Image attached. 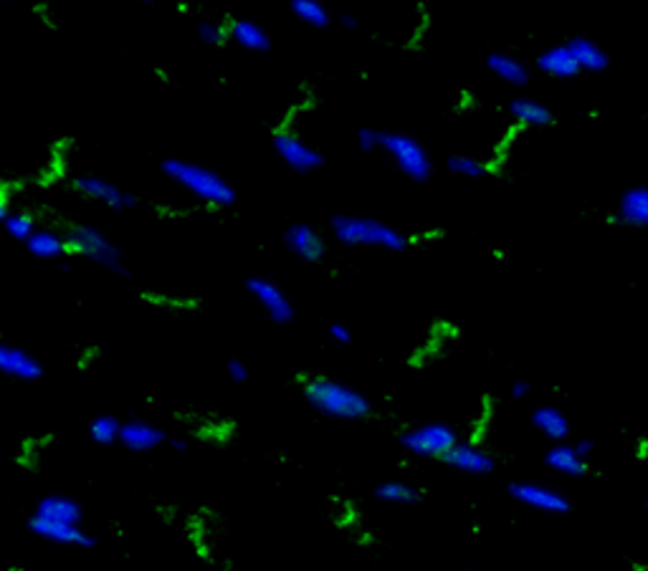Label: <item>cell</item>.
Listing matches in <instances>:
<instances>
[{"instance_id":"obj_2","label":"cell","mask_w":648,"mask_h":571,"mask_svg":"<svg viewBox=\"0 0 648 571\" xmlns=\"http://www.w3.org/2000/svg\"><path fill=\"white\" fill-rule=\"evenodd\" d=\"M162 172H165V177H170L172 183L180 185L185 193H190L206 205L228 207L236 203L233 185L208 165L190 162V159H165Z\"/></svg>"},{"instance_id":"obj_39","label":"cell","mask_w":648,"mask_h":571,"mask_svg":"<svg viewBox=\"0 0 648 571\" xmlns=\"http://www.w3.org/2000/svg\"><path fill=\"white\" fill-rule=\"evenodd\" d=\"M172 448L185 450V448H188V443H185V440H180V438H175V440H172Z\"/></svg>"},{"instance_id":"obj_4","label":"cell","mask_w":648,"mask_h":571,"mask_svg":"<svg viewBox=\"0 0 648 571\" xmlns=\"http://www.w3.org/2000/svg\"><path fill=\"white\" fill-rule=\"evenodd\" d=\"M380 149L385 157L395 165V170L403 172L413 183H426L433 175V159H430L426 145L403 132H382L380 137Z\"/></svg>"},{"instance_id":"obj_20","label":"cell","mask_w":648,"mask_h":571,"mask_svg":"<svg viewBox=\"0 0 648 571\" xmlns=\"http://www.w3.org/2000/svg\"><path fill=\"white\" fill-rule=\"evenodd\" d=\"M565 46H567V51L573 53V59H575L577 66H580V71L600 73V71H605V69H608V63H611L608 53H605V51H603V46H598L593 38L575 36V38H570Z\"/></svg>"},{"instance_id":"obj_32","label":"cell","mask_w":648,"mask_h":571,"mask_svg":"<svg viewBox=\"0 0 648 571\" xmlns=\"http://www.w3.org/2000/svg\"><path fill=\"white\" fill-rule=\"evenodd\" d=\"M380 137H382V132H378V129L363 127V129L357 132V145H360V149H365V152H375V149H380Z\"/></svg>"},{"instance_id":"obj_29","label":"cell","mask_w":648,"mask_h":571,"mask_svg":"<svg viewBox=\"0 0 648 571\" xmlns=\"http://www.w3.org/2000/svg\"><path fill=\"white\" fill-rule=\"evenodd\" d=\"M3 225H5V233L11 235V238H15V241H28L34 233L38 231L36 225V218L28 213V210H11L8 213V218L3 220Z\"/></svg>"},{"instance_id":"obj_16","label":"cell","mask_w":648,"mask_h":571,"mask_svg":"<svg viewBox=\"0 0 648 571\" xmlns=\"http://www.w3.org/2000/svg\"><path fill=\"white\" fill-rule=\"evenodd\" d=\"M120 443L132 452H150L165 443V433H162V427L152 425L147 420H127L122 423Z\"/></svg>"},{"instance_id":"obj_18","label":"cell","mask_w":648,"mask_h":571,"mask_svg":"<svg viewBox=\"0 0 648 571\" xmlns=\"http://www.w3.org/2000/svg\"><path fill=\"white\" fill-rule=\"evenodd\" d=\"M36 516L44 521L82 526V506L69 496H59V493H51V496H44L38 500Z\"/></svg>"},{"instance_id":"obj_34","label":"cell","mask_w":648,"mask_h":571,"mask_svg":"<svg viewBox=\"0 0 648 571\" xmlns=\"http://www.w3.org/2000/svg\"><path fill=\"white\" fill-rule=\"evenodd\" d=\"M226 369H228V377H231L233 382H246V379H248V369H246L244 362H238V359H231V362L226 365Z\"/></svg>"},{"instance_id":"obj_40","label":"cell","mask_w":648,"mask_h":571,"mask_svg":"<svg viewBox=\"0 0 648 571\" xmlns=\"http://www.w3.org/2000/svg\"><path fill=\"white\" fill-rule=\"evenodd\" d=\"M471 571H484V569H471Z\"/></svg>"},{"instance_id":"obj_13","label":"cell","mask_w":648,"mask_h":571,"mask_svg":"<svg viewBox=\"0 0 648 571\" xmlns=\"http://www.w3.org/2000/svg\"><path fill=\"white\" fill-rule=\"evenodd\" d=\"M0 375L13 379H24V382H34V379H41L44 366H41V362H38L31 352L0 341Z\"/></svg>"},{"instance_id":"obj_19","label":"cell","mask_w":648,"mask_h":571,"mask_svg":"<svg viewBox=\"0 0 648 571\" xmlns=\"http://www.w3.org/2000/svg\"><path fill=\"white\" fill-rule=\"evenodd\" d=\"M532 425H535V430H537L542 438H547L555 445V443H567V438H570V420H567V414L563 413V410H557V407H547V404H542V407H537L535 413H532Z\"/></svg>"},{"instance_id":"obj_26","label":"cell","mask_w":648,"mask_h":571,"mask_svg":"<svg viewBox=\"0 0 648 571\" xmlns=\"http://www.w3.org/2000/svg\"><path fill=\"white\" fill-rule=\"evenodd\" d=\"M292 13L306 25H314V28H327L332 24V13L327 11L324 3L319 0H292Z\"/></svg>"},{"instance_id":"obj_35","label":"cell","mask_w":648,"mask_h":571,"mask_svg":"<svg viewBox=\"0 0 648 571\" xmlns=\"http://www.w3.org/2000/svg\"><path fill=\"white\" fill-rule=\"evenodd\" d=\"M529 392H532V385L525 382V379H517V382L512 385V389H509V395H512L514 400H525Z\"/></svg>"},{"instance_id":"obj_6","label":"cell","mask_w":648,"mask_h":571,"mask_svg":"<svg viewBox=\"0 0 648 571\" xmlns=\"http://www.w3.org/2000/svg\"><path fill=\"white\" fill-rule=\"evenodd\" d=\"M459 433L446 423H423V425L408 427L401 435L403 445L411 455L416 458H436L443 461L456 445H459Z\"/></svg>"},{"instance_id":"obj_24","label":"cell","mask_w":648,"mask_h":571,"mask_svg":"<svg viewBox=\"0 0 648 571\" xmlns=\"http://www.w3.org/2000/svg\"><path fill=\"white\" fill-rule=\"evenodd\" d=\"M228 33H231L233 41L246 51L264 53V51L271 49L269 33L264 31V25L254 24V21H246V18L231 21V24H228Z\"/></svg>"},{"instance_id":"obj_31","label":"cell","mask_w":648,"mask_h":571,"mask_svg":"<svg viewBox=\"0 0 648 571\" xmlns=\"http://www.w3.org/2000/svg\"><path fill=\"white\" fill-rule=\"evenodd\" d=\"M198 38L206 46H223L231 38V33H228V25L218 24V21H203L198 25Z\"/></svg>"},{"instance_id":"obj_41","label":"cell","mask_w":648,"mask_h":571,"mask_svg":"<svg viewBox=\"0 0 648 571\" xmlns=\"http://www.w3.org/2000/svg\"><path fill=\"white\" fill-rule=\"evenodd\" d=\"M646 509H648V503H646Z\"/></svg>"},{"instance_id":"obj_28","label":"cell","mask_w":648,"mask_h":571,"mask_svg":"<svg viewBox=\"0 0 648 571\" xmlns=\"http://www.w3.org/2000/svg\"><path fill=\"white\" fill-rule=\"evenodd\" d=\"M120 433H122V423L111 414H99L92 420L89 425V435L99 445H111V443H120Z\"/></svg>"},{"instance_id":"obj_37","label":"cell","mask_w":648,"mask_h":571,"mask_svg":"<svg viewBox=\"0 0 648 571\" xmlns=\"http://www.w3.org/2000/svg\"><path fill=\"white\" fill-rule=\"evenodd\" d=\"M340 25L347 28V31H357V28H360V21H357L355 15H350V13H343V15H340Z\"/></svg>"},{"instance_id":"obj_9","label":"cell","mask_w":648,"mask_h":571,"mask_svg":"<svg viewBox=\"0 0 648 571\" xmlns=\"http://www.w3.org/2000/svg\"><path fill=\"white\" fill-rule=\"evenodd\" d=\"M73 190L92 200V203H99V205L110 207V210H130V207L137 205V197L132 193H127L122 187H117L110 180L104 177H97V175H76L72 180Z\"/></svg>"},{"instance_id":"obj_17","label":"cell","mask_w":648,"mask_h":571,"mask_svg":"<svg viewBox=\"0 0 648 571\" xmlns=\"http://www.w3.org/2000/svg\"><path fill=\"white\" fill-rule=\"evenodd\" d=\"M535 69L545 73V76H552V79H575V76L583 73L565 43H557V46L542 51L535 59Z\"/></svg>"},{"instance_id":"obj_15","label":"cell","mask_w":648,"mask_h":571,"mask_svg":"<svg viewBox=\"0 0 648 571\" xmlns=\"http://www.w3.org/2000/svg\"><path fill=\"white\" fill-rule=\"evenodd\" d=\"M611 223H624L628 228H648V185H638L621 195L618 213Z\"/></svg>"},{"instance_id":"obj_21","label":"cell","mask_w":648,"mask_h":571,"mask_svg":"<svg viewBox=\"0 0 648 571\" xmlns=\"http://www.w3.org/2000/svg\"><path fill=\"white\" fill-rule=\"evenodd\" d=\"M545 465L552 468L555 473H563L567 478H583L587 475V461H583L575 452V448L570 443H555L547 452H545Z\"/></svg>"},{"instance_id":"obj_12","label":"cell","mask_w":648,"mask_h":571,"mask_svg":"<svg viewBox=\"0 0 648 571\" xmlns=\"http://www.w3.org/2000/svg\"><path fill=\"white\" fill-rule=\"evenodd\" d=\"M443 462L451 465L453 471L466 475H487L497 468L494 455L487 452L484 448H479L477 443H459V445L443 458Z\"/></svg>"},{"instance_id":"obj_1","label":"cell","mask_w":648,"mask_h":571,"mask_svg":"<svg viewBox=\"0 0 648 571\" xmlns=\"http://www.w3.org/2000/svg\"><path fill=\"white\" fill-rule=\"evenodd\" d=\"M305 400L332 420H365L372 414V404L360 389L332 377H309L305 382Z\"/></svg>"},{"instance_id":"obj_22","label":"cell","mask_w":648,"mask_h":571,"mask_svg":"<svg viewBox=\"0 0 648 571\" xmlns=\"http://www.w3.org/2000/svg\"><path fill=\"white\" fill-rule=\"evenodd\" d=\"M509 114L519 127H552L555 114L550 107H545L542 101L529 97H517L509 101Z\"/></svg>"},{"instance_id":"obj_8","label":"cell","mask_w":648,"mask_h":571,"mask_svg":"<svg viewBox=\"0 0 648 571\" xmlns=\"http://www.w3.org/2000/svg\"><path fill=\"white\" fill-rule=\"evenodd\" d=\"M246 289H248V293L254 296V301L261 306V311L266 314L269 321L282 324V327L284 324H292L294 321L292 299L286 296V291H284L276 281L256 276V279L246 281Z\"/></svg>"},{"instance_id":"obj_5","label":"cell","mask_w":648,"mask_h":571,"mask_svg":"<svg viewBox=\"0 0 648 571\" xmlns=\"http://www.w3.org/2000/svg\"><path fill=\"white\" fill-rule=\"evenodd\" d=\"M63 238H66L69 253L82 255V258H92V261H97V263L110 268L114 273L127 276V268H124L122 255L117 251V245L111 243L110 238L99 231V228L89 225V223H72V225H66Z\"/></svg>"},{"instance_id":"obj_25","label":"cell","mask_w":648,"mask_h":571,"mask_svg":"<svg viewBox=\"0 0 648 571\" xmlns=\"http://www.w3.org/2000/svg\"><path fill=\"white\" fill-rule=\"evenodd\" d=\"M489 71L509 86H525L529 81V69L525 62H519L512 53H491L487 59Z\"/></svg>"},{"instance_id":"obj_38","label":"cell","mask_w":648,"mask_h":571,"mask_svg":"<svg viewBox=\"0 0 648 571\" xmlns=\"http://www.w3.org/2000/svg\"><path fill=\"white\" fill-rule=\"evenodd\" d=\"M8 213H11V210H8V203H5V197H0V223L8 218Z\"/></svg>"},{"instance_id":"obj_23","label":"cell","mask_w":648,"mask_h":571,"mask_svg":"<svg viewBox=\"0 0 648 571\" xmlns=\"http://www.w3.org/2000/svg\"><path fill=\"white\" fill-rule=\"evenodd\" d=\"M25 248H28V253L34 255V258H41V261H59V258L69 253L63 233L53 231V228H38L25 241Z\"/></svg>"},{"instance_id":"obj_27","label":"cell","mask_w":648,"mask_h":571,"mask_svg":"<svg viewBox=\"0 0 648 571\" xmlns=\"http://www.w3.org/2000/svg\"><path fill=\"white\" fill-rule=\"evenodd\" d=\"M375 499L385 500V503H398V506H405V503H416L421 500V493L411 483H403V481H388V483H380L375 488Z\"/></svg>"},{"instance_id":"obj_14","label":"cell","mask_w":648,"mask_h":571,"mask_svg":"<svg viewBox=\"0 0 648 571\" xmlns=\"http://www.w3.org/2000/svg\"><path fill=\"white\" fill-rule=\"evenodd\" d=\"M28 528H31V531H34L36 536H41V538L53 541V544H66V547H86V548L97 544V538L86 534L82 526L44 521V519H38V516H34V519L28 521Z\"/></svg>"},{"instance_id":"obj_7","label":"cell","mask_w":648,"mask_h":571,"mask_svg":"<svg viewBox=\"0 0 648 571\" xmlns=\"http://www.w3.org/2000/svg\"><path fill=\"white\" fill-rule=\"evenodd\" d=\"M274 149L284 159L286 167H292L296 175H309L319 170L324 165V157L317 147H312L305 137L294 132V129H276L274 132Z\"/></svg>"},{"instance_id":"obj_33","label":"cell","mask_w":648,"mask_h":571,"mask_svg":"<svg viewBox=\"0 0 648 571\" xmlns=\"http://www.w3.org/2000/svg\"><path fill=\"white\" fill-rule=\"evenodd\" d=\"M330 337L337 344H350L353 341V331H350L347 324H330Z\"/></svg>"},{"instance_id":"obj_11","label":"cell","mask_w":648,"mask_h":571,"mask_svg":"<svg viewBox=\"0 0 648 571\" xmlns=\"http://www.w3.org/2000/svg\"><path fill=\"white\" fill-rule=\"evenodd\" d=\"M284 245L289 248V253H294L296 258H302L306 263H314L322 261L327 253V243L322 238V233L309 225V223H294L284 233Z\"/></svg>"},{"instance_id":"obj_30","label":"cell","mask_w":648,"mask_h":571,"mask_svg":"<svg viewBox=\"0 0 648 571\" xmlns=\"http://www.w3.org/2000/svg\"><path fill=\"white\" fill-rule=\"evenodd\" d=\"M449 170L459 177H469V180H479L484 175H489L491 167L484 162V159L471 157V155H453L449 159Z\"/></svg>"},{"instance_id":"obj_10","label":"cell","mask_w":648,"mask_h":571,"mask_svg":"<svg viewBox=\"0 0 648 571\" xmlns=\"http://www.w3.org/2000/svg\"><path fill=\"white\" fill-rule=\"evenodd\" d=\"M509 496L517 503H525L529 509L542 510V513H567L570 510V500L565 499L560 490L537 483V481H517L509 486Z\"/></svg>"},{"instance_id":"obj_36","label":"cell","mask_w":648,"mask_h":571,"mask_svg":"<svg viewBox=\"0 0 648 571\" xmlns=\"http://www.w3.org/2000/svg\"><path fill=\"white\" fill-rule=\"evenodd\" d=\"M573 448H575V452L583 461H587L595 452V443L593 440H577V443H573Z\"/></svg>"},{"instance_id":"obj_3","label":"cell","mask_w":648,"mask_h":571,"mask_svg":"<svg viewBox=\"0 0 648 571\" xmlns=\"http://www.w3.org/2000/svg\"><path fill=\"white\" fill-rule=\"evenodd\" d=\"M332 233L343 245L350 248H385V251H403L408 248L405 233L392 228L388 223L375 218H363V215H337L332 218Z\"/></svg>"}]
</instances>
